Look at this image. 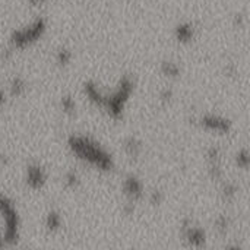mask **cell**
Listing matches in <instances>:
<instances>
[{"mask_svg": "<svg viewBox=\"0 0 250 250\" xmlns=\"http://www.w3.org/2000/svg\"><path fill=\"white\" fill-rule=\"evenodd\" d=\"M62 224H63V220H62V215L60 212L57 211H50L45 217V229L51 233L54 231H59L62 229Z\"/></svg>", "mask_w": 250, "mask_h": 250, "instance_id": "13", "label": "cell"}, {"mask_svg": "<svg viewBox=\"0 0 250 250\" xmlns=\"http://www.w3.org/2000/svg\"><path fill=\"white\" fill-rule=\"evenodd\" d=\"M164 201V193L161 190H152L149 195V204L151 205H160Z\"/></svg>", "mask_w": 250, "mask_h": 250, "instance_id": "22", "label": "cell"}, {"mask_svg": "<svg viewBox=\"0 0 250 250\" xmlns=\"http://www.w3.org/2000/svg\"><path fill=\"white\" fill-rule=\"evenodd\" d=\"M26 91V83L22 78H13L10 82V94L13 97H21Z\"/></svg>", "mask_w": 250, "mask_h": 250, "instance_id": "16", "label": "cell"}, {"mask_svg": "<svg viewBox=\"0 0 250 250\" xmlns=\"http://www.w3.org/2000/svg\"><path fill=\"white\" fill-rule=\"evenodd\" d=\"M83 94L86 95V98L97 107H103V103H104V95L100 88L97 86V83L94 81H86L83 83Z\"/></svg>", "mask_w": 250, "mask_h": 250, "instance_id": "11", "label": "cell"}, {"mask_svg": "<svg viewBox=\"0 0 250 250\" xmlns=\"http://www.w3.org/2000/svg\"><path fill=\"white\" fill-rule=\"evenodd\" d=\"M208 160V173L212 180H221L223 168H221V149L218 146H211L207 151Z\"/></svg>", "mask_w": 250, "mask_h": 250, "instance_id": "9", "label": "cell"}, {"mask_svg": "<svg viewBox=\"0 0 250 250\" xmlns=\"http://www.w3.org/2000/svg\"><path fill=\"white\" fill-rule=\"evenodd\" d=\"M122 190L130 204H136L144 198V183L136 174H127L125 177Z\"/></svg>", "mask_w": 250, "mask_h": 250, "instance_id": "7", "label": "cell"}, {"mask_svg": "<svg viewBox=\"0 0 250 250\" xmlns=\"http://www.w3.org/2000/svg\"><path fill=\"white\" fill-rule=\"evenodd\" d=\"M64 185H66L67 189H76L81 185V179H79L78 173L73 171V170L67 171L64 174Z\"/></svg>", "mask_w": 250, "mask_h": 250, "instance_id": "20", "label": "cell"}, {"mask_svg": "<svg viewBox=\"0 0 250 250\" xmlns=\"http://www.w3.org/2000/svg\"><path fill=\"white\" fill-rule=\"evenodd\" d=\"M0 215L4 220V233L0 237V248L15 245L19 239V215L15 204L4 195L0 196Z\"/></svg>", "mask_w": 250, "mask_h": 250, "instance_id": "3", "label": "cell"}, {"mask_svg": "<svg viewBox=\"0 0 250 250\" xmlns=\"http://www.w3.org/2000/svg\"><path fill=\"white\" fill-rule=\"evenodd\" d=\"M3 104H4V92L0 89V108L3 107Z\"/></svg>", "mask_w": 250, "mask_h": 250, "instance_id": "25", "label": "cell"}, {"mask_svg": "<svg viewBox=\"0 0 250 250\" xmlns=\"http://www.w3.org/2000/svg\"><path fill=\"white\" fill-rule=\"evenodd\" d=\"M160 100H161V103H163V104L170 103V101L173 100V91H171V89H168V88L163 89V91L160 92Z\"/></svg>", "mask_w": 250, "mask_h": 250, "instance_id": "23", "label": "cell"}, {"mask_svg": "<svg viewBox=\"0 0 250 250\" xmlns=\"http://www.w3.org/2000/svg\"><path fill=\"white\" fill-rule=\"evenodd\" d=\"M50 0H28V3L31 4V6H41V4H45V3H48Z\"/></svg>", "mask_w": 250, "mask_h": 250, "instance_id": "24", "label": "cell"}, {"mask_svg": "<svg viewBox=\"0 0 250 250\" xmlns=\"http://www.w3.org/2000/svg\"><path fill=\"white\" fill-rule=\"evenodd\" d=\"M133 91H135V81L132 79L130 75H123L119 79L117 88L111 94L104 95V103L101 108H104L113 120H120L123 117L125 107L130 100Z\"/></svg>", "mask_w": 250, "mask_h": 250, "instance_id": "2", "label": "cell"}, {"mask_svg": "<svg viewBox=\"0 0 250 250\" xmlns=\"http://www.w3.org/2000/svg\"><path fill=\"white\" fill-rule=\"evenodd\" d=\"M72 59H73V54H72V51L67 50V48H60V50L57 51V54H56V62H57L60 66H67V64H70Z\"/></svg>", "mask_w": 250, "mask_h": 250, "instance_id": "19", "label": "cell"}, {"mask_svg": "<svg viewBox=\"0 0 250 250\" xmlns=\"http://www.w3.org/2000/svg\"><path fill=\"white\" fill-rule=\"evenodd\" d=\"M236 166L242 170H248L250 164V158H249V151L246 148L240 149L237 154H236Z\"/></svg>", "mask_w": 250, "mask_h": 250, "instance_id": "18", "label": "cell"}, {"mask_svg": "<svg viewBox=\"0 0 250 250\" xmlns=\"http://www.w3.org/2000/svg\"><path fill=\"white\" fill-rule=\"evenodd\" d=\"M161 73L166 76V78H170V79H176L182 75V69L177 63L174 62H163L161 63Z\"/></svg>", "mask_w": 250, "mask_h": 250, "instance_id": "14", "label": "cell"}, {"mask_svg": "<svg viewBox=\"0 0 250 250\" xmlns=\"http://www.w3.org/2000/svg\"><path fill=\"white\" fill-rule=\"evenodd\" d=\"M47 183V173L40 164H29L26 167V185L32 190H41Z\"/></svg>", "mask_w": 250, "mask_h": 250, "instance_id": "8", "label": "cell"}, {"mask_svg": "<svg viewBox=\"0 0 250 250\" xmlns=\"http://www.w3.org/2000/svg\"><path fill=\"white\" fill-rule=\"evenodd\" d=\"M182 236L190 248H204L207 243V231L202 227L193 226L189 218L183 220Z\"/></svg>", "mask_w": 250, "mask_h": 250, "instance_id": "6", "label": "cell"}, {"mask_svg": "<svg viewBox=\"0 0 250 250\" xmlns=\"http://www.w3.org/2000/svg\"><path fill=\"white\" fill-rule=\"evenodd\" d=\"M199 126L207 132H214L218 135H227L231 132L233 123L230 119L218 114H205L199 119Z\"/></svg>", "mask_w": 250, "mask_h": 250, "instance_id": "5", "label": "cell"}, {"mask_svg": "<svg viewBox=\"0 0 250 250\" xmlns=\"http://www.w3.org/2000/svg\"><path fill=\"white\" fill-rule=\"evenodd\" d=\"M215 227H217V230H218L221 234L227 233V230H229V227H230V220H229V217H227V215H220V217L215 220Z\"/></svg>", "mask_w": 250, "mask_h": 250, "instance_id": "21", "label": "cell"}, {"mask_svg": "<svg viewBox=\"0 0 250 250\" xmlns=\"http://www.w3.org/2000/svg\"><path fill=\"white\" fill-rule=\"evenodd\" d=\"M196 37V28L192 22H180L174 28V38L180 44H189Z\"/></svg>", "mask_w": 250, "mask_h": 250, "instance_id": "10", "label": "cell"}, {"mask_svg": "<svg viewBox=\"0 0 250 250\" xmlns=\"http://www.w3.org/2000/svg\"><path fill=\"white\" fill-rule=\"evenodd\" d=\"M67 146L78 160L89 164L98 171L108 173L116 166L113 155L89 136L70 135L67 138Z\"/></svg>", "mask_w": 250, "mask_h": 250, "instance_id": "1", "label": "cell"}, {"mask_svg": "<svg viewBox=\"0 0 250 250\" xmlns=\"http://www.w3.org/2000/svg\"><path fill=\"white\" fill-rule=\"evenodd\" d=\"M125 152L129 155V158L136 160L142 154V142L135 136L126 138L125 139Z\"/></svg>", "mask_w": 250, "mask_h": 250, "instance_id": "12", "label": "cell"}, {"mask_svg": "<svg viewBox=\"0 0 250 250\" xmlns=\"http://www.w3.org/2000/svg\"><path fill=\"white\" fill-rule=\"evenodd\" d=\"M60 107L62 111L67 116H73L76 113V101L73 100L72 95H63L60 100Z\"/></svg>", "mask_w": 250, "mask_h": 250, "instance_id": "15", "label": "cell"}, {"mask_svg": "<svg viewBox=\"0 0 250 250\" xmlns=\"http://www.w3.org/2000/svg\"><path fill=\"white\" fill-rule=\"evenodd\" d=\"M47 31V21L44 18H37L28 26L15 29L10 35V47L13 50H25L40 41Z\"/></svg>", "mask_w": 250, "mask_h": 250, "instance_id": "4", "label": "cell"}, {"mask_svg": "<svg viewBox=\"0 0 250 250\" xmlns=\"http://www.w3.org/2000/svg\"><path fill=\"white\" fill-rule=\"evenodd\" d=\"M237 195V186L233 185V183H224L223 185V189H221V196L226 202H231L234 201Z\"/></svg>", "mask_w": 250, "mask_h": 250, "instance_id": "17", "label": "cell"}]
</instances>
